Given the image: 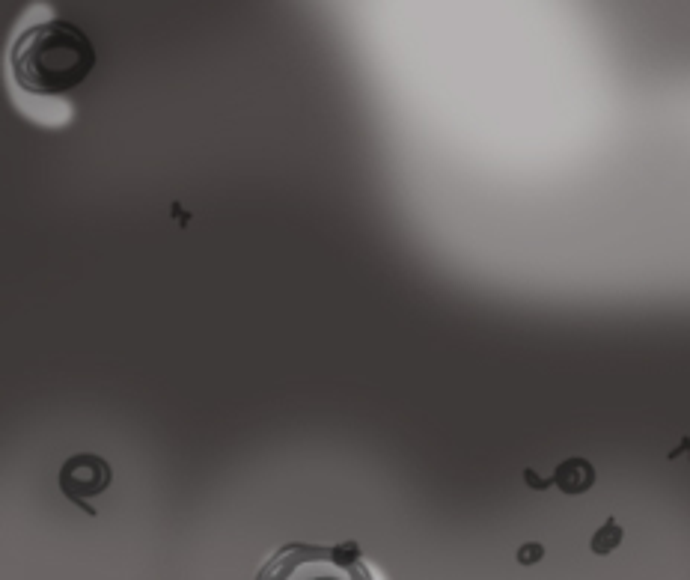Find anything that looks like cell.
<instances>
[{
  "label": "cell",
  "mask_w": 690,
  "mask_h": 580,
  "mask_svg": "<svg viewBox=\"0 0 690 580\" xmlns=\"http://www.w3.org/2000/svg\"><path fill=\"white\" fill-rule=\"evenodd\" d=\"M515 560H518L521 566H536V563H542V560H545V548H542L539 542H527V545H521V548H518Z\"/></svg>",
  "instance_id": "cell-6"
},
{
  "label": "cell",
  "mask_w": 690,
  "mask_h": 580,
  "mask_svg": "<svg viewBox=\"0 0 690 580\" xmlns=\"http://www.w3.org/2000/svg\"><path fill=\"white\" fill-rule=\"evenodd\" d=\"M622 539H625V530L619 527V521H616V518H607V521L592 533L589 551H592L595 557H607V554H613V551L622 545Z\"/></svg>",
  "instance_id": "cell-5"
},
{
  "label": "cell",
  "mask_w": 690,
  "mask_h": 580,
  "mask_svg": "<svg viewBox=\"0 0 690 580\" xmlns=\"http://www.w3.org/2000/svg\"><path fill=\"white\" fill-rule=\"evenodd\" d=\"M256 580H378L357 542L340 545H307L289 542L274 551Z\"/></svg>",
  "instance_id": "cell-2"
},
{
  "label": "cell",
  "mask_w": 690,
  "mask_h": 580,
  "mask_svg": "<svg viewBox=\"0 0 690 580\" xmlns=\"http://www.w3.org/2000/svg\"><path fill=\"white\" fill-rule=\"evenodd\" d=\"M551 482H554L563 494H569V497L586 494V491L595 485V467H592L589 459L572 456V459H566L563 464H557Z\"/></svg>",
  "instance_id": "cell-4"
},
{
  "label": "cell",
  "mask_w": 690,
  "mask_h": 580,
  "mask_svg": "<svg viewBox=\"0 0 690 580\" xmlns=\"http://www.w3.org/2000/svg\"><path fill=\"white\" fill-rule=\"evenodd\" d=\"M96 69L93 39L66 18H42L9 45V75L27 96L60 99L87 84Z\"/></svg>",
  "instance_id": "cell-1"
},
{
  "label": "cell",
  "mask_w": 690,
  "mask_h": 580,
  "mask_svg": "<svg viewBox=\"0 0 690 580\" xmlns=\"http://www.w3.org/2000/svg\"><path fill=\"white\" fill-rule=\"evenodd\" d=\"M57 485H60V494L72 506H78L81 512L96 518L99 509L93 506V497L105 494L114 485V467L108 459H102L96 453H75L60 464Z\"/></svg>",
  "instance_id": "cell-3"
},
{
  "label": "cell",
  "mask_w": 690,
  "mask_h": 580,
  "mask_svg": "<svg viewBox=\"0 0 690 580\" xmlns=\"http://www.w3.org/2000/svg\"><path fill=\"white\" fill-rule=\"evenodd\" d=\"M524 482H527L533 491H545V488H551V485H554L551 479H542L533 467H527V470H524Z\"/></svg>",
  "instance_id": "cell-7"
}]
</instances>
